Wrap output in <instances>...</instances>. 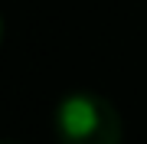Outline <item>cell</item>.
<instances>
[{
    "mask_svg": "<svg viewBox=\"0 0 147 144\" xmlns=\"http://www.w3.org/2000/svg\"><path fill=\"white\" fill-rule=\"evenodd\" d=\"M53 131L59 144H121V115L95 92H69L56 101Z\"/></svg>",
    "mask_w": 147,
    "mask_h": 144,
    "instance_id": "cell-1",
    "label": "cell"
},
{
    "mask_svg": "<svg viewBox=\"0 0 147 144\" xmlns=\"http://www.w3.org/2000/svg\"><path fill=\"white\" fill-rule=\"evenodd\" d=\"M0 43H3V16H0Z\"/></svg>",
    "mask_w": 147,
    "mask_h": 144,
    "instance_id": "cell-2",
    "label": "cell"
},
{
    "mask_svg": "<svg viewBox=\"0 0 147 144\" xmlns=\"http://www.w3.org/2000/svg\"><path fill=\"white\" fill-rule=\"evenodd\" d=\"M0 144H13V141H0Z\"/></svg>",
    "mask_w": 147,
    "mask_h": 144,
    "instance_id": "cell-3",
    "label": "cell"
}]
</instances>
